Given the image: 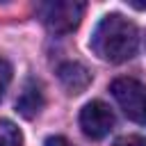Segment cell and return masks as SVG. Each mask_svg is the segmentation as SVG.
<instances>
[{
    "label": "cell",
    "instance_id": "52a82bcc",
    "mask_svg": "<svg viewBox=\"0 0 146 146\" xmlns=\"http://www.w3.org/2000/svg\"><path fill=\"white\" fill-rule=\"evenodd\" d=\"M23 135L18 125L9 119H0V146H21Z\"/></svg>",
    "mask_w": 146,
    "mask_h": 146
},
{
    "label": "cell",
    "instance_id": "8fae6325",
    "mask_svg": "<svg viewBox=\"0 0 146 146\" xmlns=\"http://www.w3.org/2000/svg\"><path fill=\"white\" fill-rule=\"evenodd\" d=\"M130 7H137V9H146V2H132V0H130Z\"/></svg>",
    "mask_w": 146,
    "mask_h": 146
},
{
    "label": "cell",
    "instance_id": "3957f363",
    "mask_svg": "<svg viewBox=\"0 0 146 146\" xmlns=\"http://www.w3.org/2000/svg\"><path fill=\"white\" fill-rule=\"evenodd\" d=\"M110 91L130 121L146 125V84L135 78H116Z\"/></svg>",
    "mask_w": 146,
    "mask_h": 146
},
{
    "label": "cell",
    "instance_id": "277c9868",
    "mask_svg": "<svg viewBox=\"0 0 146 146\" xmlns=\"http://www.w3.org/2000/svg\"><path fill=\"white\" fill-rule=\"evenodd\" d=\"M80 128L91 139H103L114 128V114L103 100H91L80 112Z\"/></svg>",
    "mask_w": 146,
    "mask_h": 146
},
{
    "label": "cell",
    "instance_id": "6da1fadb",
    "mask_svg": "<svg viewBox=\"0 0 146 146\" xmlns=\"http://www.w3.org/2000/svg\"><path fill=\"white\" fill-rule=\"evenodd\" d=\"M89 46L105 62H112V64L128 62L130 57H135L139 46L137 25L121 14H107L96 25Z\"/></svg>",
    "mask_w": 146,
    "mask_h": 146
},
{
    "label": "cell",
    "instance_id": "9c48e42d",
    "mask_svg": "<svg viewBox=\"0 0 146 146\" xmlns=\"http://www.w3.org/2000/svg\"><path fill=\"white\" fill-rule=\"evenodd\" d=\"M112 146H146V137L139 135H128V137H119Z\"/></svg>",
    "mask_w": 146,
    "mask_h": 146
},
{
    "label": "cell",
    "instance_id": "5b68a950",
    "mask_svg": "<svg viewBox=\"0 0 146 146\" xmlns=\"http://www.w3.org/2000/svg\"><path fill=\"white\" fill-rule=\"evenodd\" d=\"M57 78L62 82V87L68 91V94H82L89 82H91V73L87 66H82L80 62H64L59 68H57Z\"/></svg>",
    "mask_w": 146,
    "mask_h": 146
},
{
    "label": "cell",
    "instance_id": "7a4b0ae2",
    "mask_svg": "<svg viewBox=\"0 0 146 146\" xmlns=\"http://www.w3.org/2000/svg\"><path fill=\"white\" fill-rule=\"evenodd\" d=\"M84 9H87V5L78 2V0H50V2L36 5V16L50 32L68 34L80 25Z\"/></svg>",
    "mask_w": 146,
    "mask_h": 146
},
{
    "label": "cell",
    "instance_id": "30bf717a",
    "mask_svg": "<svg viewBox=\"0 0 146 146\" xmlns=\"http://www.w3.org/2000/svg\"><path fill=\"white\" fill-rule=\"evenodd\" d=\"M43 146H73V144H71L66 137H62V135H55V137H48Z\"/></svg>",
    "mask_w": 146,
    "mask_h": 146
},
{
    "label": "cell",
    "instance_id": "8992f818",
    "mask_svg": "<svg viewBox=\"0 0 146 146\" xmlns=\"http://www.w3.org/2000/svg\"><path fill=\"white\" fill-rule=\"evenodd\" d=\"M41 107H43L41 84L34 82V80H30V82L23 87L21 96L16 98V112H18L21 116H25V119H32V116H36V114L41 112Z\"/></svg>",
    "mask_w": 146,
    "mask_h": 146
},
{
    "label": "cell",
    "instance_id": "ba28073f",
    "mask_svg": "<svg viewBox=\"0 0 146 146\" xmlns=\"http://www.w3.org/2000/svg\"><path fill=\"white\" fill-rule=\"evenodd\" d=\"M9 82H11V66H9V62H7V59H2V57H0V98L5 96V91H7Z\"/></svg>",
    "mask_w": 146,
    "mask_h": 146
}]
</instances>
